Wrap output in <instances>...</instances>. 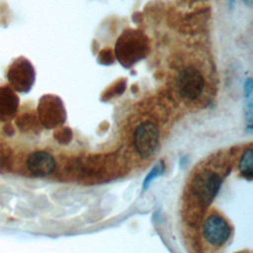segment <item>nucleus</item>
I'll use <instances>...</instances> for the list:
<instances>
[{"label":"nucleus","instance_id":"obj_5","mask_svg":"<svg viewBox=\"0 0 253 253\" xmlns=\"http://www.w3.org/2000/svg\"><path fill=\"white\" fill-rule=\"evenodd\" d=\"M7 78L14 90L26 93L33 85L34 69L27 60L19 58L11 64Z\"/></svg>","mask_w":253,"mask_h":253},{"label":"nucleus","instance_id":"obj_8","mask_svg":"<svg viewBox=\"0 0 253 253\" xmlns=\"http://www.w3.org/2000/svg\"><path fill=\"white\" fill-rule=\"evenodd\" d=\"M238 169L240 174L248 181L253 177V149L252 147L246 148L240 156Z\"/></svg>","mask_w":253,"mask_h":253},{"label":"nucleus","instance_id":"obj_7","mask_svg":"<svg viewBox=\"0 0 253 253\" xmlns=\"http://www.w3.org/2000/svg\"><path fill=\"white\" fill-rule=\"evenodd\" d=\"M19 99L8 86L0 87V122H7L17 112Z\"/></svg>","mask_w":253,"mask_h":253},{"label":"nucleus","instance_id":"obj_9","mask_svg":"<svg viewBox=\"0 0 253 253\" xmlns=\"http://www.w3.org/2000/svg\"><path fill=\"white\" fill-rule=\"evenodd\" d=\"M164 172H165V164H164V162L162 160L157 161L153 165V167L150 169V171L146 174V176H145V178H144V180L142 182V191H146L147 188L150 186L151 182L154 179L162 176Z\"/></svg>","mask_w":253,"mask_h":253},{"label":"nucleus","instance_id":"obj_2","mask_svg":"<svg viewBox=\"0 0 253 253\" xmlns=\"http://www.w3.org/2000/svg\"><path fill=\"white\" fill-rule=\"evenodd\" d=\"M221 177L218 173L211 169H203L198 172L190 186L193 197L202 205H210L221 186Z\"/></svg>","mask_w":253,"mask_h":253},{"label":"nucleus","instance_id":"obj_6","mask_svg":"<svg viewBox=\"0 0 253 253\" xmlns=\"http://www.w3.org/2000/svg\"><path fill=\"white\" fill-rule=\"evenodd\" d=\"M26 166L31 174L36 177L50 175L56 166L54 157L45 150H35L26 159Z\"/></svg>","mask_w":253,"mask_h":253},{"label":"nucleus","instance_id":"obj_3","mask_svg":"<svg viewBox=\"0 0 253 253\" xmlns=\"http://www.w3.org/2000/svg\"><path fill=\"white\" fill-rule=\"evenodd\" d=\"M159 129L151 121L139 123L132 133V144L135 152L141 158H147L154 154L159 144Z\"/></svg>","mask_w":253,"mask_h":253},{"label":"nucleus","instance_id":"obj_1","mask_svg":"<svg viewBox=\"0 0 253 253\" xmlns=\"http://www.w3.org/2000/svg\"><path fill=\"white\" fill-rule=\"evenodd\" d=\"M174 94L189 106H204L216 92L217 78L210 54L199 46H183L170 60Z\"/></svg>","mask_w":253,"mask_h":253},{"label":"nucleus","instance_id":"obj_4","mask_svg":"<svg viewBox=\"0 0 253 253\" xmlns=\"http://www.w3.org/2000/svg\"><path fill=\"white\" fill-rule=\"evenodd\" d=\"M206 241L214 247L222 246L230 236V226L226 219L218 213H211L202 225Z\"/></svg>","mask_w":253,"mask_h":253},{"label":"nucleus","instance_id":"obj_10","mask_svg":"<svg viewBox=\"0 0 253 253\" xmlns=\"http://www.w3.org/2000/svg\"><path fill=\"white\" fill-rule=\"evenodd\" d=\"M12 161V154L10 152V149L6 146L0 147V172L8 170V168L11 166Z\"/></svg>","mask_w":253,"mask_h":253}]
</instances>
